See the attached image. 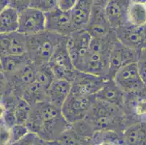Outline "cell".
Instances as JSON below:
<instances>
[{"label":"cell","instance_id":"32","mask_svg":"<svg viewBox=\"0 0 146 145\" xmlns=\"http://www.w3.org/2000/svg\"><path fill=\"white\" fill-rule=\"evenodd\" d=\"M77 0H57V7L61 10L65 12H70Z\"/></svg>","mask_w":146,"mask_h":145},{"label":"cell","instance_id":"14","mask_svg":"<svg viewBox=\"0 0 146 145\" xmlns=\"http://www.w3.org/2000/svg\"><path fill=\"white\" fill-rule=\"evenodd\" d=\"M91 39V36L86 29L74 30L67 36L66 46L74 66L89 51Z\"/></svg>","mask_w":146,"mask_h":145},{"label":"cell","instance_id":"7","mask_svg":"<svg viewBox=\"0 0 146 145\" xmlns=\"http://www.w3.org/2000/svg\"><path fill=\"white\" fill-rule=\"evenodd\" d=\"M74 67L79 71L98 75L108 79L109 69V54L99 53L89 50L78 60Z\"/></svg>","mask_w":146,"mask_h":145},{"label":"cell","instance_id":"38","mask_svg":"<svg viewBox=\"0 0 146 145\" xmlns=\"http://www.w3.org/2000/svg\"><path fill=\"white\" fill-rule=\"evenodd\" d=\"M131 2H135V3L146 4V0H131Z\"/></svg>","mask_w":146,"mask_h":145},{"label":"cell","instance_id":"21","mask_svg":"<svg viewBox=\"0 0 146 145\" xmlns=\"http://www.w3.org/2000/svg\"><path fill=\"white\" fill-rule=\"evenodd\" d=\"M71 90V82L66 79L55 78L47 91V100L61 109Z\"/></svg>","mask_w":146,"mask_h":145},{"label":"cell","instance_id":"29","mask_svg":"<svg viewBox=\"0 0 146 145\" xmlns=\"http://www.w3.org/2000/svg\"><path fill=\"white\" fill-rule=\"evenodd\" d=\"M29 7L47 13L57 7V0H31Z\"/></svg>","mask_w":146,"mask_h":145},{"label":"cell","instance_id":"9","mask_svg":"<svg viewBox=\"0 0 146 145\" xmlns=\"http://www.w3.org/2000/svg\"><path fill=\"white\" fill-rule=\"evenodd\" d=\"M44 30H46V17L44 12L31 7L19 12L18 32L25 36H30Z\"/></svg>","mask_w":146,"mask_h":145},{"label":"cell","instance_id":"2","mask_svg":"<svg viewBox=\"0 0 146 145\" xmlns=\"http://www.w3.org/2000/svg\"><path fill=\"white\" fill-rule=\"evenodd\" d=\"M84 119L95 131L112 130L122 134L128 125L127 115L121 108L95 98Z\"/></svg>","mask_w":146,"mask_h":145},{"label":"cell","instance_id":"12","mask_svg":"<svg viewBox=\"0 0 146 145\" xmlns=\"http://www.w3.org/2000/svg\"><path fill=\"white\" fill-rule=\"evenodd\" d=\"M106 78L76 70L71 83V90L87 96H94L102 87Z\"/></svg>","mask_w":146,"mask_h":145},{"label":"cell","instance_id":"10","mask_svg":"<svg viewBox=\"0 0 146 145\" xmlns=\"http://www.w3.org/2000/svg\"><path fill=\"white\" fill-rule=\"evenodd\" d=\"M119 42L127 47L140 52L146 48V26L138 27L127 23L115 29Z\"/></svg>","mask_w":146,"mask_h":145},{"label":"cell","instance_id":"34","mask_svg":"<svg viewBox=\"0 0 146 145\" xmlns=\"http://www.w3.org/2000/svg\"><path fill=\"white\" fill-rule=\"evenodd\" d=\"M30 2L31 0H10V5L20 12L29 7Z\"/></svg>","mask_w":146,"mask_h":145},{"label":"cell","instance_id":"19","mask_svg":"<svg viewBox=\"0 0 146 145\" xmlns=\"http://www.w3.org/2000/svg\"><path fill=\"white\" fill-rule=\"evenodd\" d=\"M93 5V0L76 1V5L69 12L74 31L86 28L90 21Z\"/></svg>","mask_w":146,"mask_h":145},{"label":"cell","instance_id":"20","mask_svg":"<svg viewBox=\"0 0 146 145\" xmlns=\"http://www.w3.org/2000/svg\"><path fill=\"white\" fill-rule=\"evenodd\" d=\"M123 144L146 145V119H140L126 126L122 133Z\"/></svg>","mask_w":146,"mask_h":145},{"label":"cell","instance_id":"30","mask_svg":"<svg viewBox=\"0 0 146 145\" xmlns=\"http://www.w3.org/2000/svg\"><path fill=\"white\" fill-rule=\"evenodd\" d=\"M16 144H47V143L35 133L29 131Z\"/></svg>","mask_w":146,"mask_h":145},{"label":"cell","instance_id":"8","mask_svg":"<svg viewBox=\"0 0 146 145\" xmlns=\"http://www.w3.org/2000/svg\"><path fill=\"white\" fill-rule=\"evenodd\" d=\"M140 52L127 47L116 39L110 51L108 78H113L116 72L123 66L137 62Z\"/></svg>","mask_w":146,"mask_h":145},{"label":"cell","instance_id":"23","mask_svg":"<svg viewBox=\"0 0 146 145\" xmlns=\"http://www.w3.org/2000/svg\"><path fill=\"white\" fill-rule=\"evenodd\" d=\"M30 61L26 54L23 55H7L0 57L2 70L6 78L13 75Z\"/></svg>","mask_w":146,"mask_h":145},{"label":"cell","instance_id":"3","mask_svg":"<svg viewBox=\"0 0 146 145\" xmlns=\"http://www.w3.org/2000/svg\"><path fill=\"white\" fill-rule=\"evenodd\" d=\"M64 36L48 30L26 36V54L30 60L35 66L48 63Z\"/></svg>","mask_w":146,"mask_h":145},{"label":"cell","instance_id":"16","mask_svg":"<svg viewBox=\"0 0 146 145\" xmlns=\"http://www.w3.org/2000/svg\"><path fill=\"white\" fill-rule=\"evenodd\" d=\"M26 36L18 31L0 34V57L26 54Z\"/></svg>","mask_w":146,"mask_h":145},{"label":"cell","instance_id":"26","mask_svg":"<svg viewBox=\"0 0 146 145\" xmlns=\"http://www.w3.org/2000/svg\"><path fill=\"white\" fill-rule=\"evenodd\" d=\"M91 144H123L122 134L112 130L95 131Z\"/></svg>","mask_w":146,"mask_h":145},{"label":"cell","instance_id":"17","mask_svg":"<svg viewBox=\"0 0 146 145\" xmlns=\"http://www.w3.org/2000/svg\"><path fill=\"white\" fill-rule=\"evenodd\" d=\"M131 0H109L104 7L108 20L114 29L127 23V13Z\"/></svg>","mask_w":146,"mask_h":145},{"label":"cell","instance_id":"35","mask_svg":"<svg viewBox=\"0 0 146 145\" xmlns=\"http://www.w3.org/2000/svg\"><path fill=\"white\" fill-rule=\"evenodd\" d=\"M7 111L6 105L2 100H0V119H3Z\"/></svg>","mask_w":146,"mask_h":145},{"label":"cell","instance_id":"31","mask_svg":"<svg viewBox=\"0 0 146 145\" xmlns=\"http://www.w3.org/2000/svg\"><path fill=\"white\" fill-rule=\"evenodd\" d=\"M137 63L140 75L146 87V48L140 51Z\"/></svg>","mask_w":146,"mask_h":145},{"label":"cell","instance_id":"27","mask_svg":"<svg viewBox=\"0 0 146 145\" xmlns=\"http://www.w3.org/2000/svg\"><path fill=\"white\" fill-rule=\"evenodd\" d=\"M35 81L42 85L47 91L49 86L55 78L51 68L48 63L35 66Z\"/></svg>","mask_w":146,"mask_h":145},{"label":"cell","instance_id":"18","mask_svg":"<svg viewBox=\"0 0 146 145\" xmlns=\"http://www.w3.org/2000/svg\"><path fill=\"white\" fill-rule=\"evenodd\" d=\"M94 98L118 106L122 110L124 109L125 93L113 78H108L105 81L102 87L94 95Z\"/></svg>","mask_w":146,"mask_h":145},{"label":"cell","instance_id":"13","mask_svg":"<svg viewBox=\"0 0 146 145\" xmlns=\"http://www.w3.org/2000/svg\"><path fill=\"white\" fill-rule=\"evenodd\" d=\"M45 17L46 30L65 36H68L74 31L69 12L63 11L56 7L45 13Z\"/></svg>","mask_w":146,"mask_h":145},{"label":"cell","instance_id":"4","mask_svg":"<svg viewBox=\"0 0 146 145\" xmlns=\"http://www.w3.org/2000/svg\"><path fill=\"white\" fill-rule=\"evenodd\" d=\"M113 79L126 94L146 95V87L140 75L137 62L121 68L113 75Z\"/></svg>","mask_w":146,"mask_h":145},{"label":"cell","instance_id":"33","mask_svg":"<svg viewBox=\"0 0 146 145\" xmlns=\"http://www.w3.org/2000/svg\"><path fill=\"white\" fill-rule=\"evenodd\" d=\"M9 91H11V89L9 86L8 81L3 71L0 69V95L2 97L4 94Z\"/></svg>","mask_w":146,"mask_h":145},{"label":"cell","instance_id":"37","mask_svg":"<svg viewBox=\"0 0 146 145\" xmlns=\"http://www.w3.org/2000/svg\"><path fill=\"white\" fill-rule=\"evenodd\" d=\"M109 0H93L94 5H99V6H101L103 7H104L106 5V4L108 2Z\"/></svg>","mask_w":146,"mask_h":145},{"label":"cell","instance_id":"24","mask_svg":"<svg viewBox=\"0 0 146 145\" xmlns=\"http://www.w3.org/2000/svg\"><path fill=\"white\" fill-rule=\"evenodd\" d=\"M21 97L32 106L38 102L47 100V89L40 83L34 81L26 88Z\"/></svg>","mask_w":146,"mask_h":145},{"label":"cell","instance_id":"15","mask_svg":"<svg viewBox=\"0 0 146 145\" xmlns=\"http://www.w3.org/2000/svg\"><path fill=\"white\" fill-rule=\"evenodd\" d=\"M35 65L31 61L7 78L12 92L21 97L26 88L35 81Z\"/></svg>","mask_w":146,"mask_h":145},{"label":"cell","instance_id":"25","mask_svg":"<svg viewBox=\"0 0 146 145\" xmlns=\"http://www.w3.org/2000/svg\"><path fill=\"white\" fill-rule=\"evenodd\" d=\"M127 23L138 27L146 26V4L131 2L127 13Z\"/></svg>","mask_w":146,"mask_h":145},{"label":"cell","instance_id":"22","mask_svg":"<svg viewBox=\"0 0 146 145\" xmlns=\"http://www.w3.org/2000/svg\"><path fill=\"white\" fill-rule=\"evenodd\" d=\"M19 26V11L8 6L0 13V34L18 31Z\"/></svg>","mask_w":146,"mask_h":145},{"label":"cell","instance_id":"5","mask_svg":"<svg viewBox=\"0 0 146 145\" xmlns=\"http://www.w3.org/2000/svg\"><path fill=\"white\" fill-rule=\"evenodd\" d=\"M94 100V96H87L71 91L61 107L62 114L70 124L85 118Z\"/></svg>","mask_w":146,"mask_h":145},{"label":"cell","instance_id":"28","mask_svg":"<svg viewBox=\"0 0 146 145\" xmlns=\"http://www.w3.org/2000/svg\"><path fill=\"white\" fill-rule=\"evenodd\" d=\"M29 132L26 124L16 123L10 128V139L9 144H16L25 135Z\"/></svg>","mask_w":146,"mask_h":145},{"label":"cell","instance_id":"6","mask_svg":"<svg viewBox=\"0 0 146 145\" xmlns=\"http://www.w3.org/2000/svg\"><path fill=\"white\" fill-rule=\"evenodd\" d=\"M66 38L67 36L62 38L50 58L48 65L51 68L55 78L66 79L71 82L76 69L74 67L68 51Z\"/></svg>","mask_w":146,"mask_h":145},{"label":"cell","instance_id":"36","mask_svg":"<svg viewBox=\"0 0 146 145\" xmlns=\"http://www.w3.org/2000/svg\"><path fill=\"white\" fill-rule=\"evenodd\" d=\"M8 6H10V0H0V13Z\"/></svg>","mask_w":146,"mask_h":145},{"label":"cell","instance_id":"40","mask_svg":"<svg viewBox=\"0 0 146 145\" xmlns=\"http://www.w3.org/2000/svg\"><path fill=\"white\" fill-rule=\"evenodd\" d=\"M0 69L2 70V67H1V63H0Z\"/></svg>","mask_w":146,"mask_h":145},{"label":"cell","instance_id":"1","mask_svg":"<svg viewBox=\"0 0 146 145\" xmlns=\"http://www.w3.org/2000/svg\"><path fill=\"white\" fill-rule=\"evenodd\" d=\"M26 126L29 131L37 134L47 144H53L70 123L63 115L60 108L44 100L31 106Z\"/></svg>","mask_w":146,"mask_h":145},{"label":"cell","instance_id":"11","mask_svg":"<svg viewBox=\"0 0 146 145\" xmlns=\"http://www.w3.org/2000/svg\"><path fill=\"white\" fill-rule=\"evenodd\" d=\"M86 30L92 38H104L115 32L105 14L104 7L94 5Z\"/></svg>","mask_w":146,"mask_h":145},{"label":"cell","instance_id":"39","mask_svg":"<svg viewBox=\"0 0 146 145\" xmlns=\"http://www.w3.org/2000/svg\"><path fill=\"white\" fill-rule=\"evenodd\" d=\"M0 100H2V96L0 95Z\"/></svg>","mask_w":146,"mask_h":145}]
</instances>
